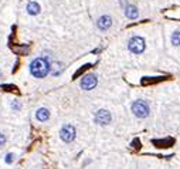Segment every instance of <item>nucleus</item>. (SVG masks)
I'll list each match as a JSON object with an SVG mask.
<instances>
[{"instance_id": "obj_3", "label": "nucleus", "mask_w": 180, "mask_h": 169, "mask_svg": "<svg viewBox=\"0 0 180 169\" xmlns=\"http://www.w3.org/2000/svg\"><path fill=\"white\" fill-rule=\"evenodd\" d=\"M132 112L138 116V118H146L149 115V105L145 101H142V100L135 101L132 104Z\"/></svg>"}, {"instance_id": "obj_13", "label": "nucleus", "mask_w": 180, "mask_h": 169, "mask_svg": "<svg viewBox=\"0 0 180 169\" xmlns=\"http://www.w3.org/2000/svg\"><path fill=\"white\" fill-rule=\"evenodd\" d=\"M172 43L174 46H180V32H174L172 36Z\"/></svg>"}, {"instance_id": "obj_2", "label": "nucleus", "mask_w": 180, "mask_h": 169, "mask_svg": "<svg viewBox=\"0 0 180 169\" xmlns=\"http://www.w3.org/2000/svg\"><path fill=\"white\" fill-rule=\"evenodd\" d=\"M128 48L135 54L143 53V51H145V40H143L142 37H139V36H135V37H132V39L129 40Z\"/></svg>"}, {"instance_id": "obj_7", "label": "nucleus", "mask_w": 180, "mask_h": 169, "mask_svg": "<svg viewBox=\"0 0 180 169\" xmlns=\"http://www.w3.org/2000/svg\"><path fill=\"white\" fill-rule=\"evenodd\" d=\"M111 26H112V19H111V16H108V14L101 16V17L98 19V21H96V27H98L101 32H106Z\"/></svg>"}, {"instance_id": "obj_9", "label": "nucleus", "mask_w": 180, "mask_h": 169, "mask_svg": "<svg viewBox=\"0 0 180 169\" xmlns=\"http://www.w3.org/2000/svg\"><path fill=\"white\" fill-rule=\"evenodd\" d=\"M125 16H126L128 19H138L139 16V10L136 6H133V4H128L126 7H125Z\"/></svg>"}, {"instance_id": "obj_6", "label": "nucleus", "mask_w": 180, "mask_h": 169, "mask_svg": "<svg viewBox=\"0 0 180 169\" xmlns=\"http://www.w3.org/2000/svg\"><path fill=\"white\" fill-rule=\"evenodd\" d=\"M94 119L98 125H108L112 121V115L108 109H99V111H96Z\"/></svg>"}, {"instance_id": "obj_4", "label": "nucleus", "mask_w": 180, "mask_h": 169, "mask_svg": "<svg viewBox=\"0 0 180 169\" xmlns=\"http://www.w3.org/2000/svg\"><path fill=\"white\" fill-rule=\"evenodd\" d=\"M75 135H77L75 127L74 125H70V124L64 125V127L61 128V131H60V138L63 139L64 142H67V144L73 142L75 139Z\"/></svg>"}, {"instance_id": "obj_5", "label": "nucleus", "mask_w": 180, "mask_h": 169, "mask_svg": "<svg viewBox=\"0 0 180 169\" xmlns=\"http://www.w3.org/2000/svg\"><path fill=\"white\" fill-rule=\"evenodd\" d=\"M98 84V80H96L95 74H87L81 78V88L85 91H89V90H94Z\"/></svg>"}, {"instance_id": "obj_18", "label": "nucleus", "mask_w": 180, "mask_h": 169, "mask_svg": "<svg viewBox=\"0 0 180 169\" xmlns=\"http://www.w3.org/2000/svg\"><path fill=\"white\" fill-rule=\"evenodd\" d=\"M132 147H133V148H140V141H139V139H135V141H133V142H132Z\"/></svg>"}, {"instance_id": "obj_12", "label": "nucleus", "mask_w": 180, "mask_h": 169, "mask_svg": "<svg viewBox=\"0 0 180 169\" xmlns=\"http://www.w3.org/2000/svg\"><path fill=\"white\" fill-rule=\"evenodd\" d=\"M14 161H16V154H14V152H9V154L4 155V162H6L7 165H11Z\"/></svg>"}, {"instance_id": "obj_14", "label": "nucleus", "mask_w": 180, "mask_h": 169, "mask_svg": "<svg viewBox=\"0 0 180 169\" xmlns=\"http://www.w3.org/2000/svg\"><path fill=\"white\" fill-rule=\"evenodd\" d=\"M0 88H1L3 91H16V90H17L16 85H11V84H1Z\"/></svg>"}, {"instance_id": "obj_1", "label": "nucleus", "mask_w": 180, "mask_h": 169, "mask_svg": "<svg viewBox=\"0 0 180 169\" xmlns=\"http://www.w3.org/2000/svg\"><path fill=\"white\" fill-rule=\"evenodd\" d=\"M50 61L45 57H38L36 60H33L30 64V73L36 78H44L50 73Z\"/></svg>"}, {"instance_id": "obj_8", "label": "nucleus", "mask_w": 180, "mask_h": 169, "mask_svg": "<svg viewBox=\"0 0 180 169\" xmlns=\"http://www.w3.org/2000/svg\"><path fill=\"white\" fill-rule=\"evenodd\" d=\"M26 10H27V13H29L30 16H37V14H40L41 7H40V4H38L37 1H29Z\"/></svg>"}, {"instance_id": "obj_19", "label": "nucleus", "mask_w": 180, "mask_h": 169, "mask_svg": "<svg viewBox=\"0 0 180 169\" xmlns=\"http://www.w3.org/2000/svg\"><path fill=\"white\" fill-rule=\"evenodd\" d=\"M3 78V73H1V70H0V80Z\"/></svg>"}, {"instance_id": "obj_17", "label": "nucleus", "mask_w": 180, "mask_h": 169, "mask_svg": "<svg viewBox=\"0 0 180 169\" xmlns=\"http://www.w3.org/2000/svg\"><path fill=\"white\" fill-rule=\"evenodd\" d=\"M153 142H155L156 145H166V144H167V145H170L173 141H172V139H167V141H163V142H162V141H153Z\"/></svg>"}, {"instance_id": "obj_10", "label": "nucleus", "mask_w": 180, "mask_h": 169, "mask_svg": "<svg viewBox=\"0 0 180 169\" xmlns=\"http://www.w3.org/2000/svg\"><path fill=\"white\" fill-rule=\"evenodd\" d=\"M36 118L40 122H45V121L50 119V111L47 108H38L37 112H36Z\"/></svg>"}, {"instance_id": "obj_11", "label": "nucleus", "mask_w": 180, "mask_h": 169, "mask_svg": "<svg viewBox=\"0 0 180 169\" xmlns=\"http://www.w3.org/2000/svg\"><path fill=\"white\" fill-rule=\"evenodd\" d=\"M10 108L13 109V111H20L21 108H23V104H21L19 100L14 98V100H11L10 101Z\"/></svg>"}, {"instance_id": "obj_16", "label": "nucleus", "mask_w": 180, "mask_h": 169, "mask_svg": "<svg viewBox=\"0 0 180 169\" xmlns=\"http://www.w3.org/2000/svg\"><path fill=\"white\" fill-rule=\"evenodd\" d=\"M6 142H7V138H6V135H4L3 132H0V148H3V147L6 145Z\"/></svg>"}, {"instance_id": "obj_15", "label": "nucleus", "mask_w": 180, "mask_h": 169, "mask_svg": "<svg viewBox=\"0 0 180 169\" xmlns=\"http://www.w3.org/2000/svg\"><path fill=\"white\" fill-rule=\"evenodd\" d=\"M89 67H91V64H85V65H82V67H81V68H80V70H78V71H77V73L74 74V78H77L78 75H81L85 71V70H87V68H89Z\"/></svg>"}]
</instances>
